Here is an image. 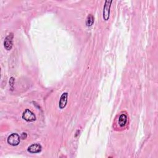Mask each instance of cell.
<instances>
[{"mask_svg": "<svg viewBox=\"0 0 158 158\" xmlns=\"http://www.w3.org/2000/svg\"><path fill=\"white\" fill-rule=\"evenodd\" d=\"M7 142L9 145L16 146L20 143V142H21V137H20V136L17 133H12L8 136Z\"/></svg>", "mask_w": 158, "mask_h": 158, "instance_id": "cell-1", "label": "cell"}, {"mask_svg": "<svg viewBox=\"0 0 158 158\" xmlns=\"http://www.w3.org/2000/svg\"><path fill=\"white\" fill-rule=\"evenodd\" d=\"M22 117L24 120L27 122H34L36 121L35 115L31 110H28V109L24 111Z\"/></svg>", "mask_w": 158, "mask_h": 158, "instance_id": "cell-2", "label": "cell"}, {"mask_svg": "<svg viewBox=\"0 0 158 158\" xmlns=\"http://www.w3.org/2000/svg\"><path fill=\"white\" fill-rule=\"evenodd\" d=\"M113 1H106L103 8V19L104 21H107L110 19V9Z\"/></svg>", "mask_w": 158, "mask_h": 158, "instance_id": "cell-3", "label": "cell"}, {"mask_svg": "<svg viewBox=\"0 0 158 158\" xmlns=\"http://www.w3.org/2000/svg\"><path fill=\"white\" fill-rule=\"evenodd\" d=\"M14 35L12 33L9 34L5 38L4 42V46L6 50H11L13 46Z\"/></svg>", "mask_w": 158, "mask_h": 158, "instance_id": "cell-4", "label": "cell"}, {"mask_svg": "<svg viewBox=\"0 0 158 158\" xmlns=\"http://www.w3.org/2000/svg\"><path fill=\"white\" fill-rule=\"evenodd\" d=\"M42 146L40 144L36 143L30 146L28 148L27 151L30 153H38L42 151Z\"/></svg>", "mask_w": 158, "mask_h": 158, "instance_id": "cell-5", "label": "cell"}, {"mask_svg": "<svg viewBox=\"0 0 158 158\" xmlns=\"http://www.w3.org/2000/svg\"><path fill=\"white\" fill-rule=\"evenodd\" d=\"M67 97H68V93L65 92L63 93L61 96L60 100H59V107L61 110H63V109L66 106L67 103Z\"/></svg>", "mask_w": 158, "mask_h": 158, "instance_id": "cell-6", "label": "cell"}, {"mask_svg": "<svg viewBox=\"0 0 158 158\" xmlns=\"http://www.w3.org/2000/svg\"><path fill=\"white\" fill-rule=\"evenodd\" d=\"M127 122V117L125 114H122L118 118V125L121 127H124L125 125Z\"/></svg>", "mask_w": 158, "mask_h": 158, "instance_id": "cell-7", "label": "cell"}, {"mask_svg": "<svg viewBox=\"0 0 158 158\" xmlns=\"http://www.w3.org/2000/svg\"><path fill=\"white\" fill-rule=\"evenodd\" d=\"M94 23V17L92 14H89L86 19V25L87 27H91Z\"/></svg>", "mask_w": 158, "mask_h": 158, "instance_id": "cell-8", "label": "cell"}, {"mask_svg": "<svg viewBox=\"0 0 158 158\" xmlns=\"http://www.w3.org/2000/svg\"><path fill=\"white\" fill-rule=\"evenodd\" d=\"M14 77H11V78H10L9 84L11 86H13L14 85Z\"/></svg>", "mask_w": 158, "mask_h": 158, "instance_id": "cell-9", "label": "cell"}, {"mask_svg": "<svg viewBox=\"0 0 158 158\" xmlns=\"http://www.w3.org/2000/svg\"><path fill=\"white\" fill-rule=\"evenodd\" d=\"M27 137V135L26 133H22L21 134V138H22V139H23V140L26 139Z\"/></svg>", "mask_w": 158, "mask_h": 158, "instance_id": "cell-10", "label": "cell"}]
</instances>
